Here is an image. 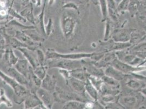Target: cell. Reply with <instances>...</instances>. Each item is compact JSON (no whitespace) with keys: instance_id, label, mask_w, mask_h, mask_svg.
<instances>
[{"instance_id":"obj_16","label":"cell","mask_w":146,"mask_h":109,"mask_svg":"<svg viewBox=\"0 0 146 109\" xmlns=\"http://www.w3.org/2000/svg\"><path fill=\"white\" fill-rule=\"evenodd\" d=\"M85 90L94 101H98L99 99L98 91L92 84L88 78L85 82Z\"/></svg>"},{"instance_id":"obj_10","label":"cell","mask_w":146,"mask_h":109,"mask_svg":"<svg viewBox=\"0 0 146 109\" xmlns=\"http://www.w3.org/2000/svg\"><path fill=\"white\" fill-rule=\"evenodd\" d=\"M61 26L64 36L69 38L73 33L75 26V22L74 19L69 17L64 18L62 19Z\"/></svg>"},{"instance_id":"obj_35","label":"cell","mask_w":146,"mask_h":109,"mask_svg":"<svg viewBox=\"0 0 146 109\" xmlns=\"http://www.w3.org/2000/svg\"><path fill=\"white\" fill-rule=\"evenodd\" d=\"M139 109H145V108H144V106H142V107H141V108H140Z\"/></svg>"},{"instance_id":"obj_26","label":"cell","mask_w":146,"mask_h":109,"mask_svg":"<svg viewBox=\"0 0 146 109\" xmlns=\"http://www.w3.org/2000/svg\"><path fill=\"white\" fill-rule=\"evenodd\" d=\"M32 8L31 7H28L27 8L25 11H24L22 13V16H24L27 19L29 20H30L31 22L35 24V20L34 19V17H33V14L32 12Z\"/></svg>"},{"instance_id":"obj_7","label":"cell","mask_w":146,"mask_h":109,"mask_svg":"<svg viewBox=\"0 0 146 109\" xmlns=\"http://www.w3.org/2000/svg\"><path fill=\"white\" fill-rule=\"evenodd\" d=\"M15 68L30 82L31 75L34 72V70L28 61L26 60H19L15 65Z\"/></svg>"},{"instance_id":"obj_33","label":"cell","mask_w":146,"mask_h":109,"mask_svg":"<svg viewBox=\"0 0 146 109\" xmlns=\"http://www.w3.org/2000/svg\"><path fill=\"white\" fill-rule=\"evenodd\" d=\"M39 107L40 108V109H49L48 108H47L45 105H44L43 104H41Z\"/></svg>"},{"instance_id":"obj_24","label":"cell","mask_w":146,"mask_h":109,"mask_svg":"<svg viewBox=\"0 0 146 109\" xmlns=\"http://www.w3.org/2000/svg\"><path fill=\"white\" fill-rule=\"evenodd\" d=\"M85 109H104V108L100 103H98V101H87L85 103Z\"/></svg>"},{"instance_id":"obj_3","label":"cell","mask_w":146,"mask_h":109,"mask_svg":"<svg viewBox=\"0 0 146 109\" xmlns=\"http://www.w3.org/2000/svg\"><path fill=\"white\" fill-rule=\"evenodd\" d=\"M48 63L47 67L49 68H58L69 71L82 68L84 64L82 61L66 59H53L49 61Z\"/></svg>"},{"instance_id":"obj_18","label":"cell","mask_w":146,"mask_h":109,"mask_svg":"<svg viewBox=\"0 0 146 109\" xmlns=\"http://www.w3.org/2000/svg\"><path fill=\"white\" fill-rule=\"evenodd\" d=\"M85 103L73 100L64 104L63 109H85Z\"/></svg>"},{"instance_id":"obj_20","label":"cell","mask_w":146,"mask_h":109,"mask_svg":"<svg viewBox=\"0 0 146 109\" xmlns=\"http://www.w3.org/2000/svg\"><path fill=\"white\" fill-rule=\"evenodd\" d=\"M102 80L103 81V82H105L106 85L111 87L115 89L119 87V84L118 81H117L115 79H113L108 76H103L102 77Z\"/></svg>"},{"instance_id":"obj_13","label":"cell","mask_w":146,"mask_h":109,"mask_svg":"<svg viewBox=\"0 0 146 109\" xmlns=\"http://www.w3.org/2000/svg\"><path fill=\"white\" fill-rule=\"evenodd\" d=\"M25 109H33L43 104L36 94L31 93L24 102Z\"/></svg>"},{"instance_id":"obj_23","label":"cell","mask_w":146,"mask_h":109,"mask_svg":"<svg viewBox=\"0 0 146 109\" xmlns=\"http://www.w3.org/2000/svg\"><path fill=\"white\" fill-rule=\"evenodd\" d=\"M48 67L45 66H39L34 70V73L39 79L43 80L46 75V69Z\"/></svg>"},{"instance_id":"obj_29","label":"cell","mask_w":146,"mask_h":109,"mask_svg":"<svg viewBox=\"0 0 146 109\" xmlns=\"http://www.w3.org/2000/svg\"><path fill=\"white\" fill-rule=\"evenodd\" d=\"M129 0H122V1L119 3V4L117 7V11H118V12H121L127 10L129 5Z\"/></svg>"},{"instance_id":"obj_34","label":"cell","mask_w":146,"mask_h":109,"mask_svg":"<svg viewBox=\"0 0 146 109\" xmlns=\"http://www.w3.org/2000/svg\"><path fill=\"white\" fill-rule=\"evenodd\" d=\"M21 1H22V3H23L26 4V3L27 2L28 0H21Z\"/></svg>"},{"instance_id":"obj_4","label":"cell","mask_w":146,"mask_h":109,"mask_svg":"<svg viewBox=\"0 0 146 109\" xmlns=\"http://www.w3.org/2000/svg\"><path fill=\"white\" fill-rule=\"evenodd\" d=\"M94 54H60L56 51L52 50H48L46 54L45 57L46 60H53V59H66L76 60L86 57H92Z\"/></svg>"},{"instance_id":"obj_2","label":"cell","mask_w":146,"mask_h":109,"mask_svg":"<svg viewBox=\"0 0 146 109\" xmlns=\"http://www.w3.org/2000/svg\"><path fill=\"white\" fill-rule=\"evenodd\" d=\"M53 96L56 103L65 104L68 102L73 100L86 103L88 101L86 100V98L81 96L76 93L66 91L58 87H56L55 92L53 93Z\"/></svg>"},{"instance_id":"obj_30","label":"cell","mask_w":146,"mask_h":109,"mask_svg":"<svg viewBox=\"0 0 146 109\" xmlns=\"http://www.w3.org/2000/svg\"><path fill=\"white\" fill-rule=\"evenodd\" d=\"M105 108L109 109H125L118 102L107 105L105 106Z\"/></svg>"},{"instance_id":"obj_27","label":"cell","mask_w":146,"mask_h":109,"mask_svg":"<svg viewBox=\"0 0 146 109\" xmlns=\"http://www.w3.org/2000/svg\"><path fill=\"white\" fill-rule=\"evenodd\" d=\"M36 54L39 66H45V60H46L45 54H44V53L40 50H37Z\"/></svg>"},{"instance_id":"obj_25","label":"cell","mask_w":146,"mask_h":109,"mask_svg":"<svg viewBox=\"0 0 146 109\" xmlns=\"http://www.w3.org/2000/svg\"><path fill=\"white\" fill-rule=\"evenodd\" d=\"M127 84L129 88L135 90L141 89L143 87V84H142L140 81H137L134 80H129Z\"/></svg>"},{"instance_id":"obj_6","label":"cell","mask_w":146,"mask_h":109,"mask_svg":"<svg viewBox=\"0 0 146 109\" xmlns=\"http://www.w3.org/2000/svg\"><path fill=\"white\" fill-rule=\"evenodd\" d=\"M36 94L42 101L44 105L49 109H52L55 103L53 93L50 92L43 89V88L40 87L36 91Z\"/></svg>"},{"instance_id":"obj_5","label":"cell","mask_w":146,"mask_h":109,"mask_svg":"<svg viewBox=\"0 0 146 109\" xmlns=\"http://www.w3.org/2000/svg\"><path fill=\"white\" fill-rule=\"evenodd\" d=\"M143 99L141 95L126 96L119 98L118 102L125 109H137Z\"/></svg>"},{"instance_id":"obj_19","label":"cell","mask_w":146,"mask_h":109,"mask_svg":"<svg viewBox=\"0 0 146 109\" xmlns=\"http://www.w3.org/2000/svg\"><path fill=\"white\" fill-rule=\"evenodd\" d=\"M100 6L101 12L102 14V19L104 21L106 20L109 15V8L106 0H98Z\"/></svg>"},{"instance_id":"obj_28","label":"cell","mask_w":146,"mask_h":109,"mask_svg":"<svg viewBox=\"0 0 146 109\" xmlns=\"http://www.w3.org/2000/svg\"><path fill=\"white\" fill-rule=\"evenodd\" d=\"M115 59V54H111L107 55L105 56V57L103 58V60L101 61L100 63L99 64V66H100V65L103 66L104 64H106L108 63H109L110 62H112Z\"/></svg>"},{"instance_id":"obj_21","label":"cell","mask_w":146,"mask_h":109,"mask_svg":"<svg viewBox=\"0 0 146 109\" xmlns=\"http://www.w3.org/2000/svg\"><path fill=\"white\" fill-rule=\"evenodd\" d=\"M4 104L7 107L11 108L13 106V104L11 100L7 97L4 89L0 90V105Z\"/></svg>"},{"instance_id":"obj_32","label":"cell","mask_w":146,"mask_h":109,"mask_svg":"<svg viewBox=\"0 0 146 109\" xmlns=\"http://www.w3.org/2000/svg\"><path fill=\"white\" fill-rule=\"evenodd\" d=\"M110 24L109 22L108 21L106 23V31H105V40H107L109 38L110 34Z\"/></svg>"},{"instance_id":"obj_14","label":"cell","mask_w":146,"mask_h":109,"mask_svg":"<svg viewBox=\"0 0 146 109\" xmlns=\"http://www.w3.org/2000/svg\"><path fill=\"white\" fill-rule=\"evenodd\" d=\"M111 66L114 67L115 68H116V69L122 72V73L124 74L133 72H134L136 69L135 68L131 67L130 66L128 65L127 64L123 63L117 59H115L112 62Z\"/></svg>"},{"instance_id":"obj_17","label":"cell","mask_w":146,"mask_h":109,"mask_svg":"<svg viewBox=\"0 0 146 109\" xmlns=\"http://www.w3.org/2000/svg\"><path fill=\"white\" fill-rule=\"evenodd\" d=\"M70 74H71V76L73 78L78 79L85 82L88 78V75H87V74L85 71H84V70H82V68H80V69L70 71Z\"/></svg>"},{"instance_id":"obj_8","label":"cell","mask_w":146,"mask_h":109,"mask_svg":"<svg viewBox=\"0 0 146 109\" xmlns=\"http://www.w3.org/2000/svg\"><path fill=\"white\" fill-rule=\"evenodd\" d=\"M73 90L82 97H85V82L71 76L67 81Z\"/></svg>"},{"instance_id":"obj_15","label":"cell","mask_w":146,"mask_h":109,"mask_svg":"<svg viewBox=\"0 0 146 109\" xmlns=\"http://www.w3.org/2000/svg\"><path fill=\"white\" fill-rule=\"evenodd\" d=\"M105 74L106 75V76L115 79L118 81L124 79L126 76L125 74L122 73V72L116 69V68L112 66L108 67L105 70Z\"/></svg>"},{"instance_id":"obj_11","label":"cell","mask_w":146,"mask_h":109,"mask_svg":"<svg viewBox=\"0 0 146 109\" xmlns=\"http://www.w3.org/2000/svg\"><path fill=\"white\" fill-rule=\"evenodd\" d=\"M56 84L57 80L55 78L46 74L45 78L42 80L41 87L50 92L54 93L57 87Z\"/></svg>"},{"instance_id":"obj_1","label":"cell","mask_w":146,"mask_h":109,"mask_svg":"<svg viewBox=\"0 0 146 109\" xmlns=\"http://www.w3.org/2000/svg\"><path fill=\"white\" fill-rule=\"evenodd\" d=\"M0 78L3 79L7 84L9 85L14 92L15 94L17 96V100H15L16 103L20 104L24 102L25 99L30 94L31 92L27 89L24 85H21L15 79L8 76L5 73H3L0 70Z\"/></svg>"},{"instance_id":"obj_36","label":"cell","mask_w":146,"mask_h":109,"mask_svg":"<svg viewBox=\"0 0 146 109\" xmlns=\"http://www.w3.org/2000/svg\"></svg>"},{"instance_id":"obj_9","label":"cell","mask_w":146,"mask_h":109,"mask_svg":"<svg viewBox=\"0 0 146 109\" xmlns=\"http://www.w3.org/2000/svg\"><path fill=\"white\" fill-rule=\"evenodd\" d=\"M18 49L24 56L26 60L29 62L31 66L33 68V69H36V67L39 66L37 56H36L31 50L25 47L19 48Z\"/></svg>"},{"instance_id":"obj_31","label":"cell","mask_w":146,"mask_h":109,"mask_svg":"<svg viewBox=\"0 0 146 109\" xmlns=\"http://www.w3.org/2000/svg\"><path fill=\"white\" fill-rule=\"evenodd\" d=\"M108 8L109 9H113V10H117V6L115 0H106Z\"/></svg>"},{"instance_id":"obj_12","label":"cell","mask_w":146,"mask_h":109,"mask_svg":"<svg viewBox=\"0 0 146 109\" xmlns=\"http://www.w3.org/2000/svg\"><path fill=\"white\" fill-rule=\"evenodd\" d=\"M6 71L7 72V75L17 80L21 85H27L29 86L30 84L29 81L23 75L19 73L15 68L8 67L7 68Z\"/></svg>"},{"instance_id":"obj_22","label":"cell","mask_w":146,"mask_h":109,"mask_svg":"<svg viewBox=\"0 0 146 109\" xmlns=\"http://www.w3.org/2000/svg\"><path fill=\"white\" fill-rule=\"evenodd\" d=\"M130 38V36L129 35V32L127 31H121L116 33L114 36V39L116 41L124 42L128 41Z\"/></svg>"}]
</instances>
